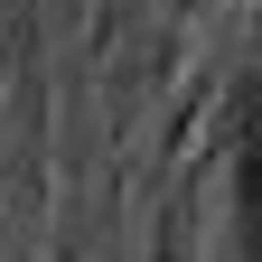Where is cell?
<instances>
[{"instance_id": "cell-1", "label": "cell", "mask_w": 262, "mask_h": 262, "mask_svg": "<svg viewBox=\"0 0 262 262\" xmlns=\"http://www.w3.org/2000/svg\"><path fill=\"white\" fill-rule=\"evenodd\" d=\"M244 234L262 262V103H244Z\"/></svg>"}]
</instances>
